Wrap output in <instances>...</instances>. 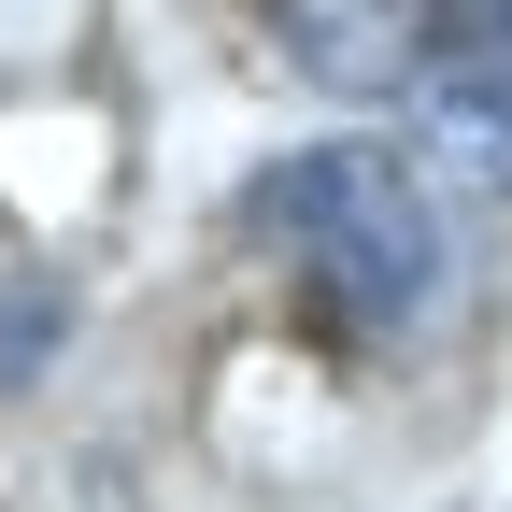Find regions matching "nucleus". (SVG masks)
Here are the masks:
<instances>
[{
  "mask_svg": "<svg viewBox=\"0 0 512 512\" xmlns=\"http://www.w3.org/2000/svg\"><path fill=\"white\" fill-rule=\"evenodd\" d=\"M271 242L299 256V285L342 313V328H413V313L441 299V228H427V185L384 157V143H328L271 171Z\"/></svg>",
  "mask_w": 512,
  "mask_h": 512,
  "instance_id": "f257e3e1",
  "label": "nucleus"
},
{
  "mask_svg": "<svg viewBox=\"0 0 512 512\" xmlns=\"http://www.w3.org/2000/svg\"><path fill=\"white\" fill-rule=\"evenodd\" d=\"M441 15L456 0H271L285 57L328 100H399L413 72H441Z\"/></svg>",
  "mask_w": 512,
  "mask_h": 512,
  "instance_id": "f03ea898",
  "label": "nucleus"
},
{
  "mask_svg": "<svg viewBox=\"0 0 512 512\" xmlns=\"http://www.w3.org/2000/svg\"><path fill=\"white\" fill-rule=\"evenodd\" d=\"M441 100L470 143H512V0H456L441 15Z\"/></svg>",
  "mask_w": 512,
  "mask_h": 512,
  "instance_id": "7ed1b4c3",
  "label": "nucleus"
}]
</instances>
